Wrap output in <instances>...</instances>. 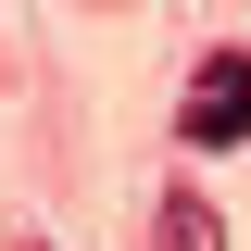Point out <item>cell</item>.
Segmentation results:
<instances>
[{"instance_id":"obj_1","label":"cell","mask_w":251,"mask_h":251,"mask_svg":"<svg viewBox=\"0 0 251 251\" xmlns=\"http://www.w3.org/2000/svg\"><path fill=\"white\" fill-rule=\"evenodd\" d=\"M176 138H188V151H239V138H251V50H214L201 75H188Z\"/></svg>"},{"instance_id":"obj_2","label":"cell","mask_w":251,"mask_h":251,"mask_svg":"<svg viewBox=\"0 0 251 251\" xmlns=\"http://www.w3.org/2000/svg\"><path fill=\"white\" fill-rule=\"evenodd\" d=\"M151 251H226V214L201 201V188H163V214H151Z\"/></svg>"}]
</instances>
